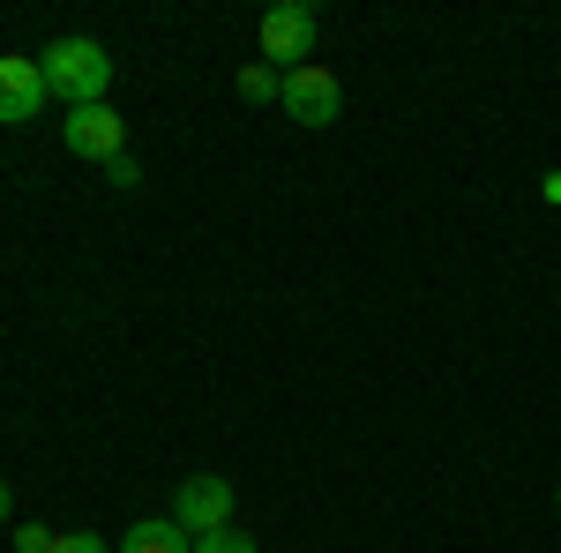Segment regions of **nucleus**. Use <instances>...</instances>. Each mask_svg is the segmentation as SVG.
I'll return each instance as SVG.
<instances>
[{
    "instance_id": "f257e3e1",
    "label": "nucleus",
    "mask_w": 561,
    "mask_h": 553,
    "mask_svg": "<svg viewBox=\"0 0 561 553\" xmlns=\"http://www.w3.org/2000/svg\"><path fill=\"white\" fill-rule=\"evenodd\" d=\"M38 68H45V90H53V97H68V113H76V105H105L113 53H105L98 38H53L38 53Z\"/></svg>"
},
{
    "instance_id": "f03ea898",
    "label": "nucleus",
    "mask_w": 561,
    "mask_h": 553,
    "mask_svg": "<svg viewBox=\"0 0 561 553\" xmlns=\"http://www.w3.org/2000/svg\"><path fill=\"white\" fill-rule=\"evenodd\" d=\"M314 45H322V15H314L307 0H277V8L262 15V60H277L285 76L314 60Z\"/></svg>"
},
{
    "instance_id": "7ed1b4c3",
    "label": "nucleus",
    "mask_w": 561,
    "mask_h": 553,
    "mask_svg": "<svg viewBox=\"0 0 561 553\" xmlns=\"http://www.w3.org/2000/svg\"><path fill=\"white\" fill-rule=\"evenodd\" d=\"M173 523L187 531V539L232 531V486H225L217 471H195V479H180V494H173Z\"/></svg>"
},
{
    "instance_id": "20e7f679",
    "label": "nucleus",
    "mask_w": 561,
    "mask_h": 553,
    "mask_svg": "<svg viewBox=\"0 0 561 553\" xmlns=\"http://www.w3.org/2000/svg\"><path fill=\"white\" fill-rule=\"evenodd\" d=\"M300 128H330L337 113H345V90H337V76L322 68V60H307V68H293L285 76V97H277Z\"/></svg>"
},
{
    "instance_id": "39448f33",
    "label": "nucleus",
    "mask_w": 561,
    "mask_h": 553,
    "mask_svg": "<svg viewBox=\"0 0 561 553\" xmlns=\"http://www.w3.org/2000/svg\"><path fill=\"white\" fill-rule=\"evenodd\" d=\"M60 142H68L76 158H98V165H113V158L128 150V120H121L113 105H76V113L60 120Z\"/></svg>"
},
{
    "instance_id": "423d86ee",
    "label": "nucleus",
    "mask_w": 561,
    "mask_h": 553,
    "mask_svg": "<svg viewBox=\"0 0 561 553\" xmlns=\"http://www.w3.org/2000/svg\"><path fill=\"white\" fill-rule=\"evenodd\" d=\"M45 97H53V90H45V68H38V60H23V53H8V60H0V128L38 120Z\"/></svg>"
},
{
    "instance_id": "0eeeda50",
    "label": "nucleus",
    "mask_w": 561,
    "mask_h": 553,
    "mask_svg": "<svg viewBox=\"0 0 561 553\" xmlns=\"http://www.w3.org/2000/svg\"><path fill=\"white\" fill-rule=\"evenodd\" d=\"M121 553H195V539L180 531L173 516H142L128 539H121Z\"/></svg>"
},
{
    "instance_id": "6e6552de",
    "label": "nucleus",
    "mask_w": 561,
    "mask_h": 553,
    "mask_svg": "<svg viewBox=\"0 0 561 553\" xmlns=\"http://www.w3.org/2000/svg\"><path fill=\"white\" fill-rule=\"evenodd\" d=\"M240 97H248V105H277V97H285V76H277L270 60H248V68H240Z\"/></svg>"
},
{
    "instance_id": "1a4fd4ad",
    "label": "nucleus",
    "mask_w": 561,
    "mask_h": 553,
    "mask_svg": "<svg viewBox=\"0 0 561 553\" xmlns=\"http://www.w3.org/2000/svg\"><path fill=\"white\" fill-rule=\"evenodd\" d=\"M195 553H262L248 531H210V539H195Z\"/></svg>"
},
{
    "instance_id": "9d476101",
    "label": "nucleus",
    "mask_w": 561,
    "mask_h": 553,
    "mask_svg": "<svg viewBox=\"0 0 561 553\" xmlns=\"http://www.w3.org/2000/svg\"><path fill=\"white\" fill-rule=\"evenodd\" d=\"M53 553H113L98 531H53Z\"/></svg>"
},
{
    "instance_id": "9b49d317",
    "label": "nucleus",
    "mask_w": 561,
    "mask_h": 553,
    "mask_svg": "<svg viewBox=\"0 0 561 553\" xmlns=\"http://www.w3.org/2000/svg\"><path fill=\"white\" fill-rule=\"evenodd\" d=\"M105 180H113V187H142V165H135L128 150H121V158H113V165H105Z\"/></svg>"
},
{
    "instance_id": "f8f14e48",
    "label": "nucleus",
    "mask_w": 561,
    "mask_h": 553,
    "mask_svg": "<svg viewBox=\"0 0 561 553\" xmlns=\"http://www.w3.org/2000/svg\"><path fill=\"white\" fill-rule=\"evenodd\" d=\"M15 553H53V531H45V523H23V539H15Z\"/></svg>"
},
{
    "instance_id": "ddd939ff",
    "label": "nucleus",
    "mask_w": 561,
    "mask_h": 553,
    "mask_svg": "<svg viewBox=\"0 0 561 553\" xmlns=\"http://www.w3.org/2000/svg\"><path fill=\"white\" fill-rule=\"evenodd\" d=\"M8 509H15V502H8V479H0V523H8Z\"/></svg>"
},
{
    "instance_id": "4468645a",
    "label": "nucleus",
    "mask_w": 561,
    "mask_h": 553,
    "mask_svg": "<svg viewBox=\"0 0 561 553\" xmlns=\"http://www.w3.org/2000/svg\"><path fill=\"white\" fill-rule=\"evenodd\" d=\"M554 502H561V494H554Z\"/></svg>"
}]
</instances>
